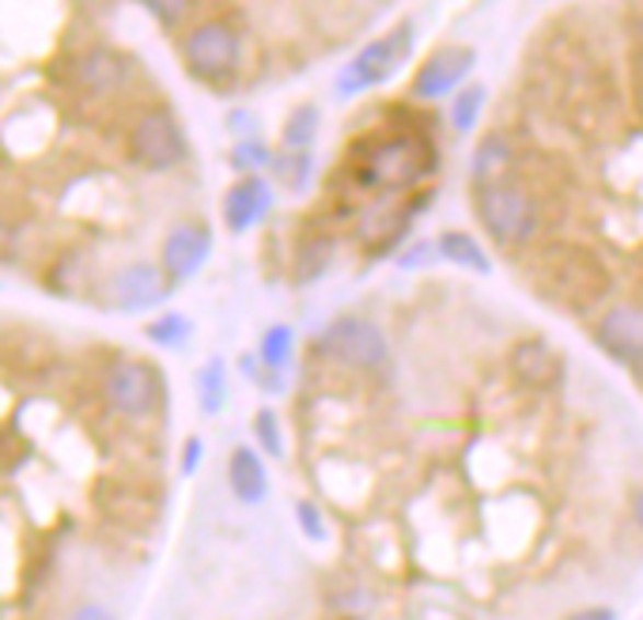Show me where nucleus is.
<instances>
[{
  "mask_svg": "<svg viewBox=\"0 0 643 620\" xmlns=\"http://www.w3.org/2000/svg\"><path fill=\"white\" fill-rule=\"evenodd\" d=\"M129 156L145 171H171L186 159V137L167 111H148L129 133Z\"/></svg>",
  "mask_w": 643,
  "mask_h": 620,
  "instance_id": "7",
  "label": "nucleus"
},
{
  "mask_svg": "<svg viewBox=\"0 0 643 620\" xmlns=\"http://www.w3.org/2000/svg\"><path fill=\"white\" fill-rule=\"evenodd\" d=\"M409 49H413V27H409V23H402L398 31H390V35L367 42L360 54L348 61V69L341 72L337 91H341V95H360V91L375 88V83H382L390 77V72L398 69V65L405 61Z\"/></svg>",
  "mask_w": 643,
  "mask_h": 620,
  "instance_id": "4",
  "label": "nucleus"
},
{
  "mask_svg": "<svg viewBox=\"0 0 643 620\" xmlns=\"http://www.w3.org/2000/svg\"><path fill=\"white\" fill-rule=\"evenodd\" d=\"M473 61H478V57H473V49H439V54H432L428 61L421 65L413 91L421 99H443V95H450L458 83L470 77Z\"/></svg>",
  "mask_w": 643,
  "mask_h": 620,
  "instance_id": "13",
  "label": "nucleus"
},
{
  "mask_svg": "<svg viewBox=\"0 0 643 620\" xmlns=\"http://www.w3.org/2000/svg\"><path fill=\"white\" fill-rule=\"evenodd\" d=\"M197 398H202V409L208 416H216L228 401V375H223L220 359H208V364L197 371Z\"/></svg>",
  "mask_w": 643,
  "mask_h": 620,
  "instance_id": "20",
  "label": "nucleus"
},
{
  "mask_svg": "<svg viewBox=\"0 0 643 620\" xmlns=\"http://www.w3.org/2000/svg\"><path fill=\"white\" fill-rule=\"evenodd\" d=\"M254 435H257V443H262L265 455H273V458L284 455V432H280V421H277V413H273V409H257Z\"/></svg>",
  "mask_w": 643,
  "mask_h": 620,
  "instance_id": "26",
  "label": "nucleus"
},
{
  "mask_svg": "<svg viewBox=\"0 0 643 620\" xmlns=\"http://www.w3.org/2000/svg\"><path fill=\"white\" fill-rule=\"evenodd\" d=\"M125 77H129V65H125V57L114 54V49H91L77 65L80 88L95 91V95H106V91L122 88Z\"/></svg>",
  "mask_w": 643,
  "mask_h": 620,
  "instance_id": "16",
  "label": "nucleus"
},
{
  "mask_svg": "<svg viewBox=\"0 0 643 620\" xmlns=\"http://www.w3.org/2000/svg\"><path fill=\"white\" fill-rule=\"evenodd\" d=\"M632 518H636V526L643 530V489L636 492V496H632Z\"/></svg>",
  "mask_w": 643,
  "mask_h": 620,
  "instance_id": "33",
  "label": "nucleus"
},
{
  "mask_svg": "<svg viewBox=\"0 0 643 620\" xmlns=\"http://www.w3.org/2000/svg\"><path fill=\"white\" fill-rule=\"evenodd\" d=\"M546 269H549L546 284H553V296L572 307L598 303L609 284L602 265L587 250H553V254H546Z\"/></svg>",
  "mask_w": 643,
  "mask_h": 620,
  "instance_id": "6",
  "label": "nucleus"
},
{
  "mask_svg": "<svg viewBox=\"0 0 643 620\" xmlns=\"http://www.w3.org/2000/svg\"><path fill=\"white\" fill-rule=\"evenodd\" d=\"M512 163H515L512 140L500 137V133H492V137H484L478 145V152H473V182H478V186L504 182V174L512 171Z\"/></svg>",
  "mask_w": 643,
  "mask_h": 620,
  "instance_id": "17",
  "label": "nucleus"
},
{
  "mask_svg": "<svg viewBox=\"0 0 643 620\" xmlns=\"http://www.w3.org/2000/svg\"><path fill=\"white\" fill-rule=\"evenodd\" d=\"M436 250H439V257H447L450 265H462V269H470L478 276L492 273L489 254H484L481 242L473 239V234H466V231H443L439 242H436Z\"/></svg>",
  "mask_w": 643,
  "mask_h": 620,
  "instance_id": "18",
  "label": "nucleus"
},
{
  "mask_svg": "<svg viewBox=\"0 0 643 620\" xmlns=\"http://www.w3.org/2000/svg\"><path fill=\"white\" fill-rule=\"evenodd\" d=\"M239 49L242 46H239L236 27L213 20V23H202V27L190 31L182 54H186V65L197 80L220 83L239 69Z\"/></svg>",
  "mask_w": 643,
  "mask_h": 620,
  "instance_id": "5",
  "label": "nucleus"
},
{
  "mask_svg": "<svg viewBox=\"0 0 643 620\" xmlns=\"http://www.w3.org/2000/svg\"><path fill=\"white\" fill-rule=\"evenodd\" d=\"M322 348L330 359H337L341 367H353V371H382L390 364V341L379 330V322L364 314H341L325 325Z\"/></svg>",
  "mask_w": 643,
  "mask_h": 620,
  "instance_id": "3",
  "label": "nucleus"
},
{
  "mask_svg": "<svg viewBox=\"0 0 643 620\" xmlns=\"http://www.w3.org/2000/svg\"><path fill=\"white\" fill-rule=\"evenodd\" d=\"M330 250H333V242H330V239L307 242V246L299 250L296 280H299V284H307V280H314V276H322V269L330 265Z\"/></svg>",
  "mask_w": 643,
  "mask_h": 620,
  "instance_id": "24",
  "label": "nucleus"
},
{
  "mask_svg": "<svg viewBox=\"0 0 643 620\" xmlns=\"http://www.w3.org/2000/svg\"><path fill=\"white\" fill-rule=\"evenodd\" d=\"M512 371L526 387L546 390L561 379V359H556V352L549 348L546 341H523V345H515L512 352Z\"/></svg>",
  "mask_w": 643,
  "mask_h": 620,
  "instance_id": "14",
  "label": "nucleus"
},
{
  "mask_svg": "<svg viewBox=\"0 0 643 620\" xmlns=\"http://www.w3.org/2000/svg\"><path fill=\"white\" fill-rule=\"evenodd\" d=\"M190 330H194L190 318L171 310V314H160L152 325H148V341H152V345H163V348H182L190 341Z\"/></svg>",
  "mask_w": 643,
  "mask_h": 620,
  "instance_id": "22",
  "label": "nucleus"
},
{
  "mask_svg": "<svg viewBox=\"0 0 643 620\" xmlns=\"http://www.w3.org/2000/svg\"><path fill=\"white\" fill-rule=\"evenodd\" d=\"M69 620H114L103 606H80Z\"/></svg>",
  "mask_w": 643,
  "mask_h": 620,
  "instance_id": "32",
  "label": "nucleus"
},
{
  "mask_svg": "<svg viewBox=\"0 0 643 620\" xmlns=\"http://www.w3.org/2000/svg\"><path fill=\"white\" fill-rule=\"evenodd\" d=\"M595 341L621 364L643 367V310L640 307H606L595 322Z\"/></svg>",
  "mask_w": 643,
  "mask_h": 620,
  "instance_id": "9",
  "label": "nucleus"
},
{
  "mask_svg": "<svg viewBox=\"0 0 643 620\" xmlns=\"http://www.w3.org/2000/svg\"><path fill=\"white\" fill-rule=\"evenodd\" d=\"M478 216L500 246H526L541 223L538 200L507 179L478 186Z\"/></svg>",
  "mask_w": 643,
  "mask_h": 620,
  "instance_id": "1",
  "label": "nucleus"
},
{
  "mask_svg": "<svg viewBox=\"0 0 643 620\" xmlns=\"http://www.w3.org/2000/svg\"><path fill=\"white\" fill-rule=\"evenodd\" d=\"M291 356H296V330L291 325H269V330L262 333V345H257V359L265 364V371H284V367L291 364Z\"/></svg>",
  "mask_w": 643,
  "mask_h": 620,
  "instance_id": "19",
  "label": "nucleus"
},
{
  "mask_svg": "<svg viewBox=\"0 0 643 620\" xmlns=\"http://www.w3.org/2000/svg\"><path fill=\"white\" fill-rule=\"evenodd\" d=\"M202 455H205V447H202V439H190L186 443V450H182V473H194L197 462H202Z\"/></svg>",
  "mask_w": 643,
  "mask_h": 620,
  "instance_id": "30",
  "label": "nucleus"
},
{
  "mask_svg": "<svg viewBox=\"0 0 643 620\" xmlns=\"http://www.w3.org/2000/svg\"><path fill=\"white\" fill-rule=\"evenodd\" d=\"M228 481L242 504H262V500L269 496V469H265L262 455L250 447H239L236 455H231Z\"/></svg>",
  "mask_w": 643,
  "mask_h": 620,
  "instance_id": "15",
  "label": "nucleus"
},
{
  "mask_svg": "<svg viewBox=\"0 0 643 620\" xmlns=\"http://www.w3.org/2000/svg\"><path fill=\"white\" fill-rule=\"evenodd\" d=\"M564 620H617V613L613 609H606V606H590V609H579V613H572Z\"/></svg>",
  "mask_w": 643,
  "mask_h": 620,
  "instance_id": "31",
  "label": "nucleus"
},
{
  "mask_svg": "<svg viewBox=\"0 0 643 620\" xmlns=\"http://www.w3.org/2000/svg\"><path fill=\"white\" fill-rule=\"evenodd\" d=\"M273 167H277L280 182L288 190H303L307 186V174H311V156L307 152H284L273 159Z\"/></svg>",
  "mask_w": 643,
  "mask_h": 620,
  "instance_id": "25",
  "label": "nucleus"
},
{
  "mask_svg": "<svg viewBox=\"0 0 643 620\" xmlns=\"http://www.w3.org/2000/svg\"><path fill=\"white\" fill-rule=\"evenodd\" d=\"M432 167H436L432 145L402 133V137L379 140V145L367 148L360 163V182L379 190H405L413 182H421L424 174H432Z\"/></svg>",
  "mask_w": 643,
  "mask_h": 620,
  "instance_id": "2",
  "label": "nucleus"
},
{
  "mask_svg": "<svg viewBox=\"0 0 643 620\" xmlns=\"http://www.w3.org/2000/svg\"><path fill=\"white\" fill-rule=\"evenodd\" d=\"M296 523H299V530H303L307 541H325V538H330L322 510H319V504H311V500H299V504H296Z\"/></svg>",
  "mask_w": 643,
  "mask_h": 620,
  "instance_id": "28",
  "label": "nucleus"
},
{
  "mask_svg": "<svg viewBox=\"0 0 643 620\" xmlns=\"http://www.w3.org/2000/svg\"><path fill=\"white\" fill-rule=\"evenodd\" d=\"M167 291H171V280H167L163 269L148 262H133L111 276V303L118 310H152L156 303H163Z\"/></svg>",
  "mask_w": 643,
  "mask_h": 620,
  "instance_id": "11",
  "label": "nucleus"
},
{
  "mask_svg": "<svg viewBox=\"0 0 643 620\" xmlns=\"http://www.w3.org/2000/svg\"><path fill=\"white\" fill-rule=\"evenodd\" d=\"M213 254V231L205 223H179L163 239V273L171 284H182L202 273V265Z\"/></svg>",
  "mask_w": 643,
  "mask_h": 620,
  "instance_id": "10",
  "label": "nucleus"
},
{
  "mask_svg": "<svg viewBox=\"0 0 643 620\" xmlns=\"http://www.w3.org/2000/svg\"><path fill=\"white\" fill-rule=\"evenodd\" d=\"M160 375L140 359H122L106 371V401L114 413L129 421H145L160 409Z\"/></svg>",
  "mask_w": 643,
  "mask_h": 620,
  "instance_id": "8",
  "label": "nucleus"
},
{
  "mask_svg": "<svg viewBox=\"0 0 643 620\" xmlns=\"http://www.w3.org/2000/svg\"><path fill=\"white\" fill-rule=\"evenodd\" d=\"M314 133H319V111L314 106H299L288 117V125H284V152H307Z\"/></svg>",
  "mask_w": 643,
  "mask_h": 620,
  "instance_id": "21",
  "label": "nucleus"
},
{
  "mask_svg": "<svg viewBox=\"0 0 643 620\" xmlns=\"http://www.w3.org/2000/svg\"><path fill=\"white\" fill-rule=\"evenodd\" d=\"M481 106H484L481 83L462 88L458 91V99H455V111H450V125H455L458 133H473V125H478V117H481Z\"/></svg>",
  "mask_w": 643,
  "mask_h": 620,
  "instance_id": "23",
  "label": "nucleus"
},
{
  "mask_svg": "<svg viewBox=\"0 0 643 620\" xmlns=\"http://www.w3.org/2000/svg\"><path fill=\"white\" fill-rule=\"evenodd\" d=\"M140 4H145L148 12H152L156 20L163 23V27H174V23H182V15L190 12V0H140Z\"/></svg>",
  "mask_w": 643,
  "mask_h": 620,
  "instance_id": "29",
  "label": "nucleus"
},
{
  "mask_svg": "<svg viewBox=\"0 0 643 620\" xmlns=\"http://www.w3.org/2000/svg\"><path fill=\"white\" fill-rule=\"evenodd\" d=\"M273 208V190L265 179H257V174H246L242 182L228 190V197H223V223H228V231H250L257 228V223L269 216Z\"/></svg>",
  "mask_w": 643,
  "mask_h": 620,
  "instance_id": "12",
  "label": "nucleus"
},
{
  "mask_svg": "<svg viewBox=\"0 0 643 620\" xmlns=\"http://www.w3.org/2000/svg\"><path fill=\"white\" fill-rule=\"evenodd\" d=\"M231 163L239 167V171H246V174H254L257 167H265V163H273V156H269V148L262 145V140H239L236 145V152H231Z\"/></svg>",
  "mask_w": 643,
  "mask_h": 620,
  "instance_id": "27",
  "label": "nucleus"
}]
</instances>
